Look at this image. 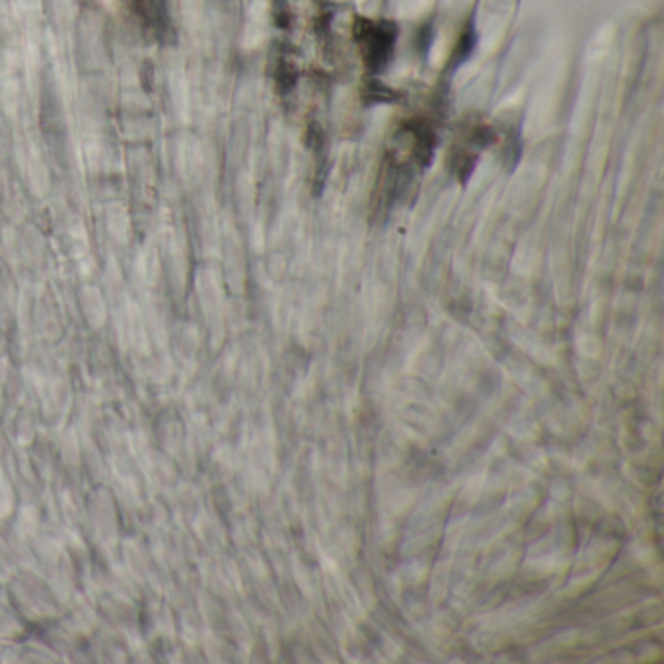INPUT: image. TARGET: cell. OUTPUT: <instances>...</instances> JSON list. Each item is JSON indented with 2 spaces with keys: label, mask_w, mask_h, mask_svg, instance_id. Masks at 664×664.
<instances>
[{
  "label": "cell",
  "mask_w": 664,
  "mask_h": 664,
  "mask_svg": "<svg viewBox=\"0 0 664 664\" xmlns=\"http://www.w3.org/2000/svg\"><path fill=\"white\" fill-rule=\"evenodd\" d=\"M137 8L141 20H145L147 28H152L156 34H164L168 28V8L166 0H137Z\"/></svg>",
  "instance_id": "cell-2"
},
{
  "label": "cell",
  "mask_w": 664,
  "mask_h": 664,
  "mask_svg": "<svg viewBox=\"0 0 664 664\" xmlns=\"http://www.w3.org/2000/svg\"><path fill=\"white\" fill-rule=\"evenodd\" d=\"M361 45L370 69H382L394 47V30H388L382 24H365Z\"/></svg>",
  "instance_id": "cell-1"
}]
</instances>
